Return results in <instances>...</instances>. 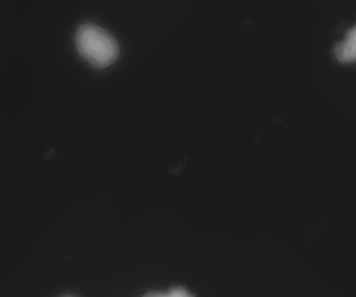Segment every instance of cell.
I'll use <instances>...</instances> for the list:
<instances>
[{
	"mask_svg": "<svg viewBox=\"0 0 356 297\" xmlns=\"http://www.w3.org/2000/svg\"><path fill=\"white\" fill-rule=\"evenodd\" d=\"M167 296L169 297H193L190 292L186 291V289H183V287H174L172 291L167 292Z\"/></svg>",
	"mask_w": 356,
	"mask_h": 297,
	"instance_id": "3",
	"label": "cell"
},
{
	"mask_svg": "<svg viewBox=\"0 0 356 297\" xmlns=\"http://www.w3.org/2000/svg\"><path fill=\"white\" fill-rule=\"evenodd\" d=\"M336 58L339 63L350 65L356 63V24L346 33V37L336 45Z\"/></svg>",
	"mask_w": 356,
	"mask_h": 297,
	"instance_id": "2",
	"label": "cell"
},
{
	"mask_svg": "<svg viewBox=\"0 0 356 297\" xmlns=\"http://www.w3.org/2000/svg\"><path fill=\"white\" fill-rule=\"evenodd\" d=\"M66 297H72V296H66Z\"/></svg>",
	"mask_w": 356,
	"mask_h": 297,
	"instance_id": "5",
	"label": "cell"
},
{
	"mask_svg": "<svg viewBox=\"0 0 356 297\" xmlns=\"http://www.w3.org/2000/svg\"><path fill=\"white\" fill-rule=\"evenodd\" d=\"M143 297H169L167 294H160V292H152V294H146Z\"/></svg>",
	"mask_w": 356,
	"mask_h": 297,
	"instance_id": "4",
	"label": "cell"
},
{
	"mask_svg": "<svg viewBox=\"0 0 356 297\" xmlns=\"http://www.w3.org/2000/svg\"><path fill=\"white\" fill-rule=\"evenodd\" d=\"M75 45L79 54L96 68H108L120 56L117 38L94 23H86L76 30Z\"/></svg>",
	"mask_w": 356,
	"mask_h": 297,
	"instance_id": "1",
	"label": "cell"
}]
</instances>
